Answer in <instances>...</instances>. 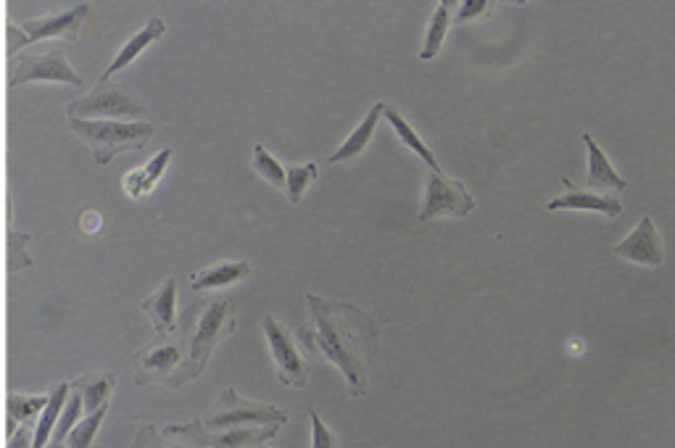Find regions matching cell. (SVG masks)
Listing matches in <instances>:
<instances>
[{
	"mask_svg": "<svg viewBox=\"0 0 675 448\" xmlns=\"http://www.w3.org/2000/svg\"><path fill=\"white\" fill-rule=\"evenodd\" d=\"M306 301L312 309L314 330L301 327L296 333L298 340L306 351L320 354L341 369L351 396H364L370 362L380 348V327L362 309L343 301H325L314 293H309Z\"/></svg>",
	"mask_w": 675,
	"mask_h": 448,
	"instance_id": "6da1fadb",
	"label": "cell"
},
{
	"mask_svg": "<svg viewBox=\"0 0 675 448\" xmlns=\"http://www.w3.org/2000/svg\"><path fill=\"white\" fill-rule=\"evenodd\" d=\"M69 127L77 132L93 151L95 164L109 167L122 151H140L146 140H151L153 127L148 122H106V119H74L69 116Z\"/></svg>",
	"mask_w": 675,
	"mask_h": 448,
	"instance_id": "7a4b0ae2",
	"label": "cell"
},
{
	"mask_svg": "<svg viewBox=\"0 0 675 448\" xmlns=\"http://www.w3.org/2000/svg\"><path fill=\"white\" fill-rule=\"evenodd\" d=\"M233 333H235V304L230 298H214L211 304H206L204 314L198 317L196 335L190 340L188 359L180 364V372H177L169 383L182 385L201 375L206 369V362H209L214 346H217L219 340Z\"/></svg>",
	"mask_w": 675,
	"mask_h": 448,
	"instance_id": "3957f363",
	"label": "cell"
},
{
	"mask_svg": "<svg viewBox=\"0 0 675 448\" xmlns=\"http://www.w3.org/2000/svg\"><path fill=\"white\" fill-rule=\"evenodd\" d=\"M146 111V103L140 101L130 87L114 85L111 80H98V85L90 90V95L69 103V116H74V119L119 122V119H127V116H143Z\"/></svg>",
	"mask_w": 675,
	"mask_h": 448,
	"instance_id": "277c9868",
	"label": "cell"
},
{
	"mask_svg": "<svg viewBox=\"0 0 675 448\" xmlns=\"http://www.w3.org/2000/svg\"><path fill=\"white\" fill-rule=\"evenodd\" d=\"M88 11V3H77L74 8H66V11H59V14L40 16V19H30V22L24 24H11L8 27V56L14 58L22 48L40 43V40H48V37L74 40V37L80 35L82 22H85Z\"/></svg>",
	"mask_w": 675,
	"mask_h": 448,
	"instance_id": "5b68a950",
	"label": "cell"
},
{
	"mask_svg": "<svg viewBox=\"0 0 675 448\" xmlns=\"http://www.w3.org/2000/svg\"><path fill=\"white\" fill-rule=\"evenodd\" d=\"M288 422V414L283 409L267 404H254L240 398L233 388H227L222 396L217 398V404L211 406V412L204 417L206 430H235L243 425H283Z\"/></svg>",
	"mask_w": 675,
	"mask_h": 448,
	"instance_id": "8992f818",
	"label": "cell"
},
{
	"mask_svg": "<svg viewBox=\"0 0 675 448\" xmlns=\"http://www.w3.org/2000/svg\"><path fill=\"white\" fill-rule=\"evenodd\" d=\"M475 209V198L470 196V190L462 180H454V177H446V174L438 169V172H430L428 180H425V193H422L420 214L417 219L420 222H430L436 217H467L470 211Z\"/></svg>",
	"mask_w": 675,
	"mask_h": 448,
	"instance_id": "52a82bcc",
	"label": "cell"
},
{
	"mask_svg": "<svg viewBox=\"0 0 675 448\" xmlns=\"http://www.w3.org/2000/svg\"><path fill=\"white\" fill-rule=\"evenodd\" d=\"M27 82H64V85L82 87V77L74 72L64 51L51 48L40 53H22L19 61H11L8 69V87L27 85Z\"/></svg>",
	"mask_w": 675,
	"mask_h": 448,
	"instance_id": "ba28073f",
	"label": "cell"
},
{
	"mask_svg": "<svg viewBox=\"0 0 675 448\" xmlns=\"http://www.w3.org/2000/svg\"><path fill=\"white\" fill-rule=\"evenodd\" d=\"M264 335H267L269 354H272V362H275L277 377L283 380L285 385H293V388H304L306 385V362L298 354V343L293 338V333L283 322H277L272 314L264 317Z\"/></svg>",
	"mask_w": 675,
	"mask_h": 448,
	"instance_id": "9c48e42d",
	"label": "cell"
},
{
	"mask_svg": "<svg viewBox=\"0 0 675 448\" xmlns=\"http://www.w3.org/2000/svg\"><path fill=\"white\" fill-rule=\"evenodd\" d=\"M612 251L620 259L641 264V267H662L665 264L662 235L652 217H641V222L628 232V238H623V243H617Z\"/></svg>",
	"mask_w": 675,
	"mask_h": 448,
	"instance_id": "30bf717a",
	"label": "cell"
},
{
	"mask_svg": "<svg viewBox=\"0 0 675 448\" xmlns=\"http://www.w3.org/2000/svg\"><path fill=\"white\" fill-rule=\"evenodd\" d=\"M151 319L153 330L159 338H169L177 330V282L172 277L161 282L151 296L140 304Z\"/></svg>",
	"mask_w": 675,
	"mask_h": 448,
	"instance_id": "8fae6325",
	"label": "cell"
},
{
	"mask_svg": "<svg viewBox=\"0 0 675 448\" xmlns=\"http://www.w3.org/2000/svg\"><path fill=\"white\" fill-rule=\"evenodd\" d=\"M135 362H138V372H135V380L138 383H146V380H169V372L177 369L182 364V343H156V346L146 348L135 354Z\"/></svg>",
	"mask_w": 675,
	"mask_h": 448,
	"instance_id": "7c38bea8",
	"label": "cell"
},
{
	"mask_svg": "<svg viewBox=\"0 0 675 448\" xmlns=\"http://www.w3.org/2000/svg\"><path fill=\"white\" fill-rule=\"evenodd\" d=\"M549 211H594L602 217H620L623 214V201L615 196H599L594 190H570L565 196H557L546 206Z\"/></svg>",
	"mask_w": 675,
	"mask_h": 448,
	"instance_id": "4fadbf2b",
	"label": "cell"
},
{
	"mask_svg": "<svg viewBox=\"0 0 675 448\" xmlns=\"http://www.w3.org/2000/svg\"><path fill=\"white\" fill-rule=\"evenodd\" d=\"M581 140L588 148V174L586 185L594 190H625L628 188V180L620 177L615 172V167L607 159V153L596 145V140L591 138V132H581Z\"/></svg>",
	"mask_w": 675,
	"mask_h": 448,
	"instance_id": "5bb4252c",
	"label": "cell"
},
{
	"mask_svg": "<svg viewBox=\"0 0 675 448\" xmlns=\"http://www.w3.org/2000/svg\"><path fill=\"white\" fill-rule=\"evenodd\" d=\"M164 32H167V27H164V19H161V16H153V19H148L146 27L140 29V32H135V35H132L130 40H127L122 48H119L117 58L111 61V66L106 69V74H103L101 80H111L114 74L122 72V69H127V66H130L132 61L140 56V53L146 51L148 45L156 43L159 37H164Z\"/></svg>",
	"mask_w": 675,
	"mask_h": 448,
	"instance_id": "9a60e30c",
	"label": "cell"
},
{
	"mask_svg": "<svg viewBox=\"0 0 675 448\" xmlns=\"http://www.w3.org/2000/svg\"><path fill=\"white\" fill-rule=\"evenodd\" d=\"M172 161V148H161L153 159H148L143 167L132 169L127 177H124V190H127V196L130 198H143L148 196L156 185H159V180L164 177V169H167V164Z\"/></svg>",
	"mask_w": 675,
	"mask_h": 448,
	"instance_id": "2e32d148",
	"label": "cell"
},
{
	"mask_svg": "<svg viewBox=\"0 0 675 448\" xmlns=\"http://www.w3.org/2000/svg\"><path fill=\"white\" fill-rule=\"evenodd\" d=\"M251 275V264L248 261H222V264H214V267H206L201 272L193 275L190 280V288L193 290H217L227 288V285H235V282L246 280Z\"/></svg>",
	"mask_w": 675,
	"mask_h": 448,
	"instance_id": "e0dca14e",
	"label": "cell"
},
{
	"mask_svg": "<svg viewBox=\"0 0 675 448\" xmlns=\"http://www.w3.org/2000/svg\"><path fill=\"white\" fill-rule=\"evenodd\" d=\"M383 109L385 103H375L367 114H364V119L354 127V132H349V138L343 140L341 148L330 156V164H338V161H349V159H356L359 153L370 145L372 140V132H375V127H378L380 116H383Z\"/></svg>",
	"mask_w": 675,
	"mask_h": 448,
	"instance_id": "ac0fdd59",
	"label": "cell"
},
{
	"mask_svg": "<svg viewBox=\"0 0 675 448\" xmlns=\"http://www.w3.org/2000/svg\"><path fill=\"white\" fill-rule=\"evenodd\" d=\"M69 391H72V385L61 383L48 393V404H45L43 414H40V420H37L35 425V433H32V448H45L51 443V435L53 430H56V422H59L61 412H64Z\"/></svg>",
	"mask_w": 675,
	"mask_h": 448,
	"instance_id": "d6986e66",
	"label": "cell"
},
{
	"mask_svg": "<svg viewBox=\"0 0 675 448\" xmlns=\"http://www.w3.org/2000/svg\"><path fill=\"white\" fill-rule=\"evenodd\" d=\"M114 385H117V377L106 375V372H98V375L80 377L72 388L74 391H80L85 414H93L98 412L101 406H109V396L114 393Z\"/></svg>",
	"mask_w": 675,
	"mask_h": 448,
	"instance_id": "ffe728a7",
	"label": "cell"
},
{
	"mask_svg": "<svg viewBox=\"0 0 675 448\" xmlns=\"http://www.w3.org/2000/svg\"><path fill=\"white\" fill-rule=\"evenodd\" d=\"M383 116H385V119H388V122H391L393 132L399 135V140H401V143H404V148H409V151H412V153H417V156H420V159L425 161V164H428L430 172H438V169H441V167H438V159H436V156H433V151H430L428 145L422 143L420 135L414 132L412 124H409L407 119L401 116V111L396 109V106H388V103H385Z\"/></svg>",
	"mask_w": 675,
	"mask_h": 448,
	"instance_id": "44dd1931",
	"label": "cell"
},
{
	"mask_svg": "<svg viewBox=\"0 0 675 448\" xmlns=\"http://www.w3.org/2000/svg\"><path fill=\"white\" fill-rule=\"evenodd\" d=\"M277 433V425H269L267 430H254V427H235V430H222L219 435H211L209 446L214 448H254L259 443L269 441Z\"/></svg>",
	"mask_w": 675,
	"mask_h": 448,
	"instance_id": "7402d4cb",
	"label": "cell"
},
{
	"mask_svg": "<svg viewBox=\"0 0 675 448\" xmlns=\"http://www.w3.org/2000/svg\"><path fill=\"white\" fill-rule=\"evenodd\" d=\"M449 24H451V3L449 0H443L438 3V8L430 16L428 32H425V45H422L420 58L422 61H430V58H436L441 53V45L449 35Z\"/></svg>",
	"mask_w": 675,
	"mask_h": 448,
	"instance_id": "603a6c76",
	"label": "cell"
},
{
	"mask_svg": "<svg viewBox=\"0 0 675 448\" xmlns=\"http://www.w3.org/2000/svg\"><path fill=\"white\" fill-rule=\"evenodd\" d=\"M317 177H320L317 164H296V167L288 169V172H285V196H288V201H291L293 206H298L301 198H304L306 188H309L312 182H317Z\"/></svg>",
	"mask_w": 675,
	"mask_h": 448,
	"instance_id": "cb8c5ba5",
	"label": "cell"
},
{
	"mask_svg": "<svg viewBox=\"0 0 675 448\" xmlns=\"http://www.w3.org/2000/svg\"><path fill=\"white\" fill-rule=\"evenodd\" d=\"M109 412V406H101L98 412L85 414L77 425L72 427V433L66 435V448H90L93 446V438L98 433V427H101L103 417Z\"/></svg>",
	"mask_w": 675,
	"mask_h": 448,
	"instance_id": "d4e9b609",
	"label": "cell"
},
{
	"mask_svg": "<svg viewBox=\"0 0 675 448\" xmlns=\"http://www.w3.org/2000/svg\"><path fill=\"white\" fill-rule=\"evenodd\" d=\"M82 414H85V406H82V396L80 391H69V398H66L64 412H61L59 422H56V430L51 435V443H64L66 435L72 433V427L82 420Z\"/></svg>",
	"mask_w": 675,
	"mask_h": 448,
	"instance_id": "484cf974",
	"label": "cell"
},
{
	"mask_svg": "<svg viewBox=\"0 0 675 448\" xmlns=\"http://www.w3.org/2000/svg\"><path fill=\"white\" fill-rule=\"evenodd\" d=\"M48 404V396H19L11 393L8 396V420H14L16 425H27L37 412H43Z\"/></svg>",
	"mask_w": 675,
	"mask_h": 448,
	"instance_id": "4316f807",
	"label": "cell"
},
{
	"mask_svg": "<svg viewBox=\"0 0 675 448\" xmlns=\"http://www.w3.org/2000/svg\"><path fill=\"white\" fill-rule=\"evenodd\" d=\"M254 172L267 180L269 185L285 190V169L283 164L264 148V145H254Z\"/></svg>",
	"mask_w": 675,
	"mask_h": 448,
	"instance_id": "83f0119b",
	"label": "cell"
},
{
	"mask_svg": "<svg viewBox=\"0 0 675 448\" xmlns=\"http://www.w3.org/2000/svg\"><path fill=\"white\" fill-rule=\"evenodd\" d=\"M309 420H312V448H338V438L325 422L320 420V414L309 412Z\"/></svg>",
	"mask_w": 675,
	"mask_h": 448,
	"instance_id": "f1b7e54d",
	"label": "cell"
},
{
	"mask_svg": "<svg viewBox=\"0 0 675 448\" xmlns=\"http://www.w3.org/2000/svg\"><path fill=\"white\" fill-rule=\"evenodd\" d=\"M488 8H491V3H488V0H465V3H459L457 22L478 19V16L488 14Z\"/></svg>",
	"mask_w": 675,
	"mask_h": 448,
	"instance_id": "f546056e",
	"label": "cell"
},
{
	"mask_svg": "<svg viewBox=\"0 0 675 448\" xmlns=\"http://www.w3.org/2000/svg\"><path fill=\"white\" fill-rule=\"evenodd\" d=\"M132 448H167V446H164V441H161V435L156 433L151 425H148L140 430L135 443H132Z\"/></svg>",
	"mask_w": 675,
	"mask_h": 448,
	"instance_id": "4dcf8cb0",
	"label": "cell"
},
{
	"mask_svg": "<svg viewBox=\"0 0 675 448\" xmlns=\"http://www.w3.org/2000/svg\"><path fill=\"white\" fill-rule=\"evenodd\" d=\"M32 433L30 427H16V433L11 435V441H8V448H32Z\"/></svg>",
	"mask_w": 675,
	"mask_h": 448,
	"instance_id": "1f68e13d",
	"label": "cell"
},
{
	"mask_svg": "<svg viewBox=\"0 0 675 448\" xmlns=\"http://www.w3.org/2000/svg\"><path fill=\"white\" fill-rule=\"evenodd\" d=\"M80 224L85 232H98V227H101V214H98V211H88V214H82Z\"/></svg>",
	"mask_w": 675,
	"mask_h": 448,
	"instance_id": "d6a6232c",
	"label": "cell"
},
{
	"mask_svg": "<svg viewBox=\"0 0 675 448\" xmlns=\"http://www.w3.org/2000/svg\"><path fill=\"white\" fill-rule=\"evenodd\" d=\"M570 343H573V346H570V351H573V354H578V351H581V354H583V340L573 338V340H570Z\"/></svg>",
	"mask_w": 675,
	"mask_h": 448,
	"instance_id": "836d02e7",
	"label": "cell"
},
{
	"mask_svg": "<svg viewBox=\"0 0 675 448\" xmlns=\"http://www.w3.org/2000/svg\"><path fill=\"white\" fill-rule=\"evenodd\" d=\"M45 448H66V443H48Z\"/></svg>",
	"mask_w": 675,
	"mask_h": 448,
	"instance_id": "e575fe53",
	"label": "cell"
},
{
	"mask_svg": "<svg viewBox=\"0 0 675 448\" xmlns=\"http://www.w3.org/2000/svg\"><path fill=\"white\" fill-rule=\"evenodd\" d=\"M169 448H188V446H169ZM190 448H196V446H190Z\"/></svg>",
	"mask_w": 675,
	"mask_h": 448,
	"instance_id": "d590c367",
	"label": "cell"
}]
</instances>
